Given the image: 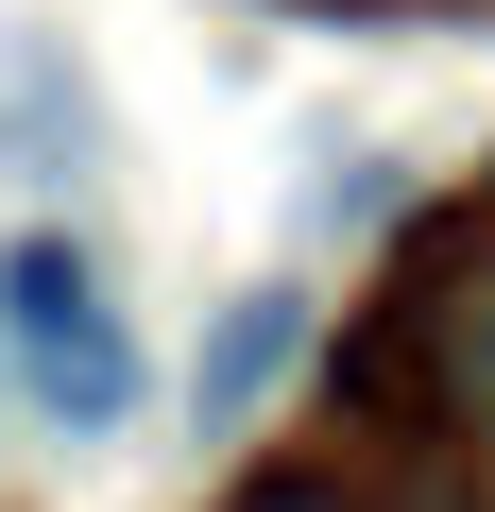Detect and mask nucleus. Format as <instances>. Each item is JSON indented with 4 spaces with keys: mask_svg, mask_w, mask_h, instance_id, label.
I'll return each instance as SVG.
<instances>
[{
    "mask_svg": "<svg viewBox=\"0 0 495 512\" xmlns=\"http://www.w3.org/2000/svg\"><path fill=\"white\" fill-rule=\"evenodd\" d=\"M427 342H444V393L495 427V256H461V274L427 291Z\"/></svg>",
    "mask_w": 495,
    "mask_h": 512,
    "instance_id": "obj_4",
    "label": "nucleus"
},
{
    "mask_svg": "<svg viewBox=\"0 0 495 512\" xmlns=\"http://www.w3.org/2000/svg\"><path fill=\"white\" fill-rule=\"evenodd\" d=\"M291 342H308V308H291V291H239V308H222V342L188 359V410H205V427H239V410L291 376Z\"/></svg>",
    "mask_w": 495,
    "mask_h": 512,
    "instance_id": "obj_3",
    "label": "nucleus"
},
{
    "mask_svg": "<svg viewBox=\"0 0 495 512\" xmlns=\"http://www.w3.org/2000/svg\"><path fill=\"white\" fill-rule=\"evenodd\" d=\"M0 342H18V376H35V410H52L69 444H103V427L137 410V325H120V291H103V256L52 239V222L0 256Z\"/></svg>",
    "mask_w": 495,
    "mask_h": 512,
    "instance_id": "obj_1",
    "label": "nucleus"
},
{
    "mask_svg": "<svg viewBox=\"0 0 495 512\" xmlns=\"http://www.w3.org/2000/svg\"><path fill=\"white\" fill-rule=\"evenodd\" d=\"M103 154H120V120H103L86 52L52 18H0V188H86Z\"/></svg>",
    "mask_w": 495,
    "mask_h": 512,
    "instance_id": "obj_2",
    "label": "nucleus"
}]
</instances>
